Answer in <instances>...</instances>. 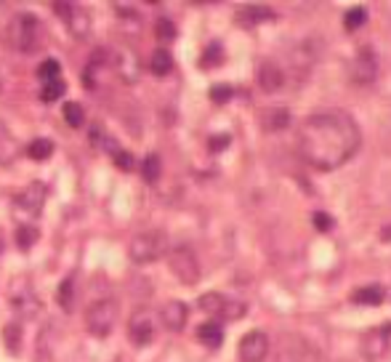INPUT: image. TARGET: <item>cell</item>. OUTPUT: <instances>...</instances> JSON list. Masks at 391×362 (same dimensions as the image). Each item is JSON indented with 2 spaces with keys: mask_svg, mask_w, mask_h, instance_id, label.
Returning <instances> with one entry per match:
<instances>
[{
  "mask_svg": "<svg viewBox=\"0 0 391 362\" xmlns=\"http://www.w3.org/2000/svg\"><path fill=\"white\" fill-rule=\"evenodd\" d=\"M362 131L343 109L314 112L298 128V155L317 171H336L359 152Z\"/></svg>",
  "mask_w": 391,
  "mask_h": 362,
  "instance_id": "cell-1",
  "label": "cell"
},
{
  "mask_svg": "<svg viewBox=\"0 0 391 362\" xmlns=\"http://www.w3.org/2000/svg\"><path fill=\"white\" fill-rule=\"evenodd\" d=\"M8 40H11V46L17 51L35 53L43 46V24H40V19L30 14V11L17 14V19L8 27Z\"/></svg>",
  "mask_w": 391,
  "mask_h": 362,
  "instance_id": "cell-2",
  "label": "cell"
},
{
  "mask_svg": "<svg viewBox=\"0 0 391 362\" xmlns=\"http://www.w3.org/2000/svg\"><path fill=\"white\" fill-rule=\"evenodd\" d=\"M165 251H168V237L160 229L141 232L128 245V256L136 261V264H152V261L163 259Z\"/></svg>",
  "mask_w": 391,
  "mask_h": 362,
  "instance_id": "cell-3",
  "label": "cell"
},
{
  "mask_svg": "<svg viewBox=\"0 0 391 362\" xmlns=\"http://www.w3.org/2000/svg\"><path fill=\"white\" fill-rule=\"evenodd\" d=\"M115 323H118V301H112V298L93 301L88 307V311H85V328L96 338L109 336L112 328H115Z\"/></svg>",
  "mask_w": 391,
  "mask_h": 362,
  "instance_id": "cell-4",
  "label": "cell"
},
{
  "mask_svg": "<svg viewBox=\"0 0 391 362\" xmlns=\"http://www.w3.org/2000/svg\"><path fill=\"white\" fill-rule=\"evenodd\" d=\"M277 362H320V352L304 336L285 333L277 346Z\"/></svg>",
  "mask_w": 391,
  "mask_h": 362,
  "instance_id": "cell-5",
  "label": "cell"
},
{
  "mask_svg": "<svg viewBox=\"0 0 391 362\" xmlns=\"http://www.w3.org/2000/svg\"><path fill=\"white\" fill-rule=\"evenodd\" d=\"M168 264H170V272L179 277L184 285H194L197 280H200V261L194 256V251L189 248V245H179V248H173L168 256Z\"/></svg>",
  "mask_w": 391,
  "mask_h": 362,
  "instance_id": "cell-6",
  "label": "cell"
},
{
  "mask_svg": "<svg viewBox=\"0 0 391 362\" xmlns=\"http://www.w3.org/2000/svg\"><path fill=\"white\" fill-rule=\"evenodd\" d=\"M349 80L357 83V86H367L378 78V53L370 48V46H362L354 59L349 62Z\"/></svg>",
  "mask_w": 391,
  "mask_h": 362,
  "instance_id": "cell-7",
  "label": "cell"
},
{
  "mask_svg": "<svg viewBox=\"0 0 391 362\" xmlns=\"http://www.w3.org/2000/svg\"><path fill=\"white\" fill-rule=\"evenodd\" d=\"M389 330H391V325H383V328L367 330V333L362 336L359 349H362V354H365V360L367 362L381 360V357L386 354V349H389V338H391Z\"/></svg>",
  "mask_w": 391,
  "mask_h": 362,
  "instance_id": "cell-8",
  "label": "cell"
},
{
  "mask_svg": "<svg viewBox=\"0 0 391 362\" xmlns=\"http://www.w3.org/2000/svg\"><path fill=\"white\" fill-rule=\"evenodd\" d=\"M46 184L43 181H33V184H27L24 192H19L17 197V213H24V216H37L43 206H46Z\"/></svg>",
  "mask_w": 391,
  "mask_h": 362,
  "instance_id": "cell-9",
  "label": "cell"
},
{
  "mask_svg": "<svg viewBox=\"0 0 391 362\" xmlns=\"http://www.w3.org/2000/svg\"><path fill=\"white\" fill-rule=\"evenodd\" d=\"M237 352L242 362H261L269 354V338H266V333L264 330H251L248 336H242Z\"/></svg>",
  "mask_w": 391,
  "mask_h": 362,
  "instance_id": "cell-10",
  "label": "cell"
},
{
  "mask_svg": "<svg viewBox=\"0 0 391 362\" xmlns=\"http://www.w3.org/2000/svg\"><path fill=\"white\" fill-rule=\"evenodd\" d=\"M154 333H157V325H154V317L149 311H136L128 323V338L136 346H147L154 341Z\"/></svg>",
  "mask_w": 391,
  "mask_h": 362,
  "instance_id": "cell-11",
  "label": "cell"
},
{
  "mask_svg": "<svg viewBox=\"0 0 391 362\" xmlns=\"http://www.w3.org/2000/svg\"><path fill=\"white\" fill-rule=\"evenodd\" d=\"M189 309L184 301H168L163 309H160V323L170 330V333H181L187 328Z\"/></svg>",
  "mask_w": 391,
  "mask_h": 362,
  "instance_id": "cell-12",
  "label": "cell"
},
{
  "mask_svg": "<svg viewBox=\"0 0 391 362\" xmlns=\"http://www.w3.org/2000/svg\"><path fill=\"white\" fill-rule=\"evenodd\" d=\"M258 86L264 88L266 93H274V91H280V88L285 86V72L280 69L277 62H261L258 64Z\"/></svg>",
  "mask_w": 391,
  "mask_h": 362,
  "instance_id": "cell-13",
  "label": "cell"
},
{
  "mask_svg": "<svg viewBox=\"0 0 391 362\" xmlns=\"http://www.w3.org/2000/svg\"><path fill=\"white\" fill-rule=\"evenodd\" d=\"M314 62H317V53L311 48V40H304L301 46H295L293 53H290V69H293L298 78L309 75V69L314 67Z\"/></svg>",
  "mask_w": 391,
  "mask_h": 362,
  "instance_id": "cell-14",
  "label": "cell"
},
{
  "mask_svg": "<svg viewBox=\"0 0 391 362\" xmlns=\"http://www.w3.org/2000/svg\"><path fill=\"white\" fill-rule=\"evenodd\" d=\"M64 21H67L69 33L75 35L78 40H85L91 35V11H85L83 6H75L72 3V11L67 14Z\"/></svg>",
  "mask_w": 391,
  "mask_h": 362,
  "instance_id": "cell-15",
  "label": "cell"
},
{
  "mask_svg": "<svg viewBox=\"0 0 391 362\" xmlns=\"http://www.w3.org/2000/svg\"><path fill=\"white\" fill-rule=\"evenodd\" d=\"M11 304H14V311H17L19 317H24V320H35V317H37V311H40V298H37L30 288L14 293Z\"/></svg>",
  "mask_w": 391,
  "mask_h": 362,
  "instance_id": "cell-16",
  "label": "cell"
},
{
  "mask_svg": "<svg viewBox=\"0 0 391 362\" xmlns=\"http://www.w3.org/2000/svg\"><path fill=\"white\" fill-rule=\"evenodd\" d=\"M274 11L266 6H242L237 11V24L239 27H255L261 21H272Z\"/></svg>",
  "mask_w": 391,
  "mask_h": 362,
  "instance_id": "cell-17",
  "label": "cell"
},
{
  "mask_svg": "<svg viewBox=\"0 0 391 362\" xmlns=\"http://www.w3.org/2000/svg\"><path fill=\"white\" fill-rule=\"evenodd\" d=\"M261 120H264L266 131H282L290 125V112L285 107H269V109L261 112Z\"/></svg>",
  "mask_w": 391,
  "mask_h": 362,
  "instance_id": "cell-18",
  "label": "cell"
},
{
  "mask_svg": "<svg viewBox=\"0 0 391 362\" xmlns=\"http://www.w3.org/2000/svg\"><path fill=\"white\" fill-rule=\"evenodd\" d=\"M197 338H200V344H205L208 349H219L224 344V330L219 323H205L197 328Z\"/></svg>",
  "mask_w": 391,
  "mask_h": 362,
  "instance_id": "cell-19",
  "label": "cell"
},
{
  "mask_svg": "<svg viewBox=\"0 0 391 362\" xmlns=\"http://www.w3.org/2000/svg\"><path fill=\"white\" fill-rule=\"evenodd\" d=\"M352 301L362 304V307H378L383 301V288L381 285H365V288L352 293Z\"/></svg>",
  "mask_w": 391,
  "mask_h": 362,
  "instance_id": "cell-20",
  "label": "cell"
},
{
  "mask_svg": "<svg viewBox=\"0 0 391 362\" xmlns=\"http://www.w3.org/2000/svg\"><path fill=\"white\" fill-rule=\"evenodd\" d=\"M24 155L30 157V160L43 163V160H48V157L53 155V141L51 138H33V141L24 147Z\"/></svg>",
  "mask_w": 391,
  "mask_h": 362,
  "instance_id": "cell-21",
  "label": "cell"
},
{
  "mask_svg": "<svg viewBox=\"0 0 391 362\" xmlns=\"http://www.w3.org/2000/svg\"><path fill=\"white\" fill-rule=\"evenodd\" d=\"M17 155H19V144L8 134V128H0V163L3 165H11L17 160Z\"/></svg>",
  "mask_w": 391,
  "mask_h": 362,
  "instance_id": "cell-22",
  "label": "cell"
},
{
  "mask_svg": "<svg viewBox=\"0 0 391 362\" xmlns=\"http://www.w3.org/2000/svg\"><path fill=\"white\" fill-rule=\"evenodd\" d=\"M149 69H152L157 78H165L170 69H173V56H170L165 48H157L149 56Z\"/></svg>",
  "mask_w": 391,
  "mask_h": 362,
  "instance_id": "cell-23",
  "label": "cell"
},
{
  "mask_svg": "<svg viewBox=\"0 0 391 362\" xmlns=\"http://www.w3.org/2000/svg\"><path fill=\"white\" fill-rule=\"evenodd\" d=\"M56 301L64 311H72L75 307V277H67L59 282V291H56Z\"/></svg>",
  "mask_w": 391,
  "mask_h": 362,
  "instance_id": "cell-24",
  "label": "cell"
},
{
  "mask_svg": "<svg viewBox=\"0 0 391 362\" xmlns=\"http://www.w3.org/2000/svg\"><path fill=\"white\" fill-rule=\"evenodd\" d=\"M160 173H163V160H160V155L144 157V163H141V176H144V181H147V184H154V181L160 179Z\"/></svg>",
  "mask_w": 391,
  "mask_h": 362,
  "instance_id": "cell-25",
  "label": "cell"
},
{
  "mask_svg": "<svg viewBox=\"0 0 391 362\" xmlns=\"http://www.w3.org/2000/svg\"><path fill=\"white\" fill-rule=\"evenodd\" d=\"M3 344L11 354H19V349H21V325L19 323H8L3 328Z\"/></svg>",
  "mask_w": 391,
  "mask_h": 362,
  "instance_id": "cell-26",
  "label": "cell"
},
{
  "mask_svg": "<svg viewBox=\"0 0 391 362\" xmlns=\"http://www.w3.org/2000/svg\"><path fill=\"white\" fill-rule=\"evenodd\" d=\"M40 240V232H37V226L33 224H21L17 229V245L21 251H30L35 242Z\"/></svg>",
  "mask_w": 391,
  "mask_h": 362,
  "instance_id": "cell-27",
  "label": "cell"
},
{
  "mask_svg": "<svg viewBox=\"0 0 391 362\" xmlns=\"http://www.w3.org/2000/svg\"><path fill=\"white\" fill-rule=\"evenodd\" d=\"M120 64V75H122V80H128V83H134L138 78V62L134 53H122L118 59Z\"/></svg>",
  "mask_w": 391,
  "mask_h": 362,
  "instance_id": "cell-28",
  "label": "cell"
},
{
  "mask_svg": "<svg viewBox=\"0 0 391 362\" xmlns=\"http://www.w3.org/2000/svg\"><path fill=\"white\" fill-rule=\"evenodd\" d=\"M64 91H67V86H64V80L59 78V80H51V83H43V88H40V99H43L46 104H51V102H56V99H62Z\"/></svg>",
  "mask_w": 391,
  "mask_h": 362,
  "instance_id": "cell-29",
  "label": "cell"
},
{
  "mask_svg": "<svg viewBox=\"0 0 391 362\" xmlns=\"http://www.w3.org/2000/svg\"><path fill=\"white\" fill-rule=\"evenodd\" d=\"M224 298L221 293H205V296H200V301H197V307L203 311H208V314H221V309H224Z\"/></svg>",
  "mask_w": 391,
  "mask_h": 362,
  "instance_id": "cell-30",
  "label": "cell"
},
{
  "mask_svg": "<svg viewBox=\"0 0 391 362\" xmlns=\"http://www.w3.org/2000/svg\"><path fill=\"white\" fill-rule=\"evenodd\" d=\"M37 78L43 83H51V80H59L62 78V64L56 59H46L40 67H37Z\"/></svg>",
  "mask_w": 391,
  "mask_h": 362,
  "instance_id": "cell-31",
  "label": "cell"
},
{
  "mask_svg": "<svg viewBox=\"0 0 391 362\" xmlns=\"http://www.w3.org/2000/svg\"><path fill=\"white\" fill-rule=\"evenodd\" d=\"M365 21H367V11H365L362 6H357V8H349V11H346V17H343V27H346L349 33H354V30H359Z\"/></svg>",
  "mask_w": 391,
  "mask_h": 362,
  "instance_id": "cell-32",
  "label": "cell"
},
{
  "mask_svg": "<svg viewBox=\"0 0 391 362\" xmlns=\"http://www.w3.org/2000/svg\"><path fill=\"white\" fill-rule=\"evenodd\" d=\"M221 62H224V48H221V43H210V46L205 48L203 59H200V64H203L205 69H210V67H219Z\"/></svg>",
  "mask_w": 391,
  "mask_h": 362,
  "instance_id": "cell-33",
  "label": "cell"
},
{
  "mask_svg": "<svg viewBox=\"0 0 391 362\" xmlns=\"http://www.w3.org/2000/svg\"><path fill=\"white\" fill-rule=\"evenodd\" d=\"M64 120H67L72 128H80L85 123V109L78 102H67L64 104Z\"/></svg>",
  "mask_w": 391,
  "mask_h": 362,
  "instance_id": "cell-34",
  "label": "cell"
},
{
  "mask_svg": "<svg viewBox=\"0 0 391 362\" xmlns=\"http://www.w3.org/2000/svg\"><path fill=\"white\" fill-rule=\"evenodd\" d=\"M245 309H248V307H245L242 301H229V298H226V301H224L221 317L224 320H229V323H235V320H239V317L245 314Z\"/></svg>",
  "mask_w": 391,
  "mask_h": 362,
  "instance_id": "cell-35",
  "label": "cell"
},
{
  "mask_svg": "<svg viewBox=\"0 0 391 362\" xmlns=\"http://www.w3.org/2000/svg\"><path fill=\"white\" fill-rule=\"evenodd\" d=\"M112 160H115V165H118L120 171H134V168H136L134 155L125 152V150H112Z\"/></svg>",
  "mask_w": 391,
  "mask_h": 362,
  "instance_id": "cell-36",
  "label": "cell"
},
{
  "mask_svg": "<svg viewBox=\"0 0 391 362\" xmlns=\"http://www.w3.org/2000/svg\"><path fill=\"white\" fill-rule=\"evenodd\" d=\"M154 33H157L160 40H173V37H176V24H173L170 19L160 17L157 19V24H154Z\"/></svg>",
  "mask_w": 391,
  "mask_h": 362,
  "instance_id": "cell-37",
  "label": "cell"
},
{
  "mask_svg": "<svg viewBox=\"0 0 391 362\" xmlns=\"http://www.w3.org/2000/svg\"><path fill=\"white\" fill-rule=\"evenodd\" d=\"M232 96H235V91H232L229 86H213L210 88V99H213L216 104H226Z\"/></svg>",
  "mask_w": 391,
  "mask_h": 362,
  "instance_id": "cell-38",
  "label": "cell"
},
{
  "mask_svg": "<svg viewBox=\"0 0 391 362\" xmlns=\"http://www.w3.org/2000/svg\"><path fill=\"white\" fill-rule=\"evenodd\" d=\"M311 221H314V226H317L320 232H327V229H333V216H327V213H322V210L311 213Z\"/></svg>",
  "mask_w": 391,
  "mask_h": 362,
  "instance_id": "cell-39",
  "label": "cell"
},
{
  "mask_svg": "<svg viewBox=\"0 0 391 362\" xmlns=\"http://www.w3.org/2000/svg\"><path fill=\"white\" fill-rule=\"evenodd\" d=\"M229 141H232V136H229V134H219V136H210V144H208V150H210V152H224V150L229 147Z\"/></svg>",
  "mask_w": 391,
  "mask_h": 362,
  "instance_id": "cell-40",
  "label": "cell"
},
{
  "mask_svg": "<svg viewBox=\"0 0 391 362\" xmlns=\"http://www.w3.org/2000/svg\"><path fill=\"white\" fill-rule=\"evenodd\" d=\"M53 11L62 19H67V14L72 11V3H53Z\"/></svg>",
  "mask_w": 391,
  "mask_h": 362,
  "instance_id": "cell-41",
  "label": "cell"
},
{
  "mask_svg": "<svg viewBox=\"0 0 391 362\" xmlns=\"http://www.w3.org/2000/svg\"><path fill=\"white\" fill-rule=\"evenodd\" d=\"M383 240H391V229H383Z\"/></svg>",
  "mask_w": 391,
  "mask_h": 362,
  "instance_id": "cell-42",
  "label": "cell"
},
{
  "mask_svg": "<svg viewBox=\"0 0 391 362\" xmlns=\"http://www.w3.org/2000/svg\"><path fill=\"white\" fill-rule=\"evenodd\" d=\"M0 251H3V235H0Z\"/></svg>",
  "mask_w": 391,
  "mask_h": 362,
  "instance_id": "cell-43",
  "label": "cell"
}]
</instances>
